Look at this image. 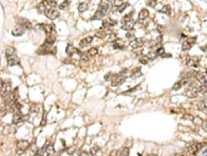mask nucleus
Segmentation results:
<instances>
[{"label": "nucleus", "mask_w": 207, "mask_h": 156, "mask_svg": "<svg viewBox=\"0 0 207 156\" xmlns=\"http://www.w3.org/2000/svg\"><path fill=\"white\" fill-rule=\"evenodd\" d=\"M110 9V2L108 0H101L98 10L93 15L92 19H101L107 14Z\"/></svg>", "instance_id": "1"}, {"label": "nucleus", "mask_w": 207, "mask_h": 156, "mask_svg": "<svg viewBox=\"0 0 207 156\" xmlns=\"http://www.w3.org/2000/svg\"><path fill=\"white\" fill-rule=\"evenodd\" d=\"M198 86L200 85H196L195 83H189L188 87L186 88L185 91H184L185 96L188 97V98H190V99L196 98L198 94H200V91H198Z\"/></svg>", "instance_id": "2"}, {"label": "nucleus", "mask_w": 207, "mask_h": 156, "mask_svg": "<svg viewBox=\"0 0 207 156\" xmlns=\"http://www.w3.org/2000/svg\"><path fill=\"white\" fill-rule=\"evenodd\" d=\"M30 147V143L27 140H18L16 142V154L21 155L27 150L28 147Z\"/></svg>", "instance_id": "3"}, {"label": "nucleus", "mask_w": 207, "mask_h": 156, "mask_svg": "<svg viewBox=\"0 0 207 156\" xmlns=\"http://www.w3.org/2000/svg\"><path fill=\"white\" fill-rule=\"evenodd\" d=\"M56 47L52 48L50 45L47 44H43L41 45L38 50L37 51V53L38 55H48V54H52V55H55L56 54Z\"/></svg>", "instance_id": "4"}, {"label": "nucleus", "mask_w": 207, "mask_h": 156, "mask_svg": "<svg viewBox=\"0 0 207 156\" xmlns=\"http://www.w3.org/2000/svg\"><path fill=\"white\" fill-rule=\"evenodd\" d=\"M125 81H126V77H124L122 73L114 74L113 79L111 80V85L114 86V87H117V86L121 85Z\"/></svg>", "instance_id": "5"}, {"label": "nucleus", "mask_w": 207, "mask_h": 156, "mask_svg": "<svg viewBox=\"0 0 207 156\" xmlns=\"http://www.w3.org/2000/svg\"><path fill=\"white\" fill-rule=\"evenodd\" d=\"M203 146H204V143H195V144H192L189 146L187 147V151H188V153H190V154L194 155L200 151Z\"/></svg>", "instance_id": "6"}, {"label": "nucleus", "mask_w": 207, "mask_h": 156, "mask_svg": "<svg viewBox=\"0 0 207 156\" xmlns=\"http://www.w3.org/2000/svg\"><path fill=\"white\" fill-rule=\"evenodd\" d=\"M196 41V37H191L186 38L184 40V42L182 43V50L183 51H187L190 50L192 48V46L195 44Z\"/></svg>", "instance_id": "7"}, {"label": "nucleus", "mask_w": 207, "mask_h": 156, "mask_svg": "<svg viewBox=\"0 0 207 156\" xmlns=\"http://www.w3.org/2000/svg\"><path fill=\"white\" fill-rule=\"evenodd\" d=\"M44 14H45L46 16L51 20L56 19L57 17L59 16V12L58 11V10L54 9V8H49V9L46 10V12H44Z\"/></svg>", "instance_id": "8"}, {"label": "nucleus", "mask_w": 207, "mask_h": 156, "mask_svg": "<svg viewBox=\"0 0 207 156\" xmlns=\"http://www.w3.org/2000/svg\"><path fill=\"white\" fill-rule=\"evenodd\" d=\"M145 43V40L143 38H133V39L131 40L129 42V46L133 49H138V48L142 47Z\"/></svg>", "instance_id": "9"}, {"label": "nucleus", "mask_w": 207, "mask_h": 156, "mask_svg": "<svg viewBox=\"0 0 207 156\" xmlns=\"http://www.w3.org/2000/svg\"><path fill=\"white\" fill-rule=\"evenodd\" d=\"M38 28L44 31L46 35H50L55 33V25L54 24H38Z\"/></svg>", "instance_id": "10"}, {"label": "nucleus", "mask_w": 207, "mask_h": 156, "mask_svg": "<svg viewBox=\"0 0 207 156\" xmlns=\"http://www.w3.org/2000/svg\"><path fill=\"white\" fill-rule=\"evenodd\" d=\"M17 25H18L19 27L23 28L24 30H29L32 28V24H31V22L29 20L26 18H22V17H19V18L17 19Z\"/></svg>", "instance_id": "11"}, {"label": "nucleus", "mask_w": 207, "mask_h": 156, "mask_svg": "<svg viewBox=\"0 0 207 156\" xmlns=\"http://www.w3.org/2000/svg\"><path fill=\"white\" fill-rule=\"evenodd\" d=\"M194 77L198 80V83H200V84H207V79L203 73L198 72V71H194Z\"/></svg>", "instance_id": "12"}, {"label": "nucleus", "mask_w": 207, "mask_h": 156, "mask_svg": "<svg viewBox=\"0 0 207 156\" xmlns=\"http://www.w3.org/2000/svg\"><path fill=\"white\" fill-rule=\"evenodd\" d=\"M186 63H187V65L191 66V67H196V66H198V63H200V58L198 57H187Z\"/></svg>", "instance_id": "13"}, {"label": "nucleus", "mask_w": 207, "mask_h": 156, "mask_svg": "<svg viewBox=\"0 0 207 156\" xmlns=\"http://www.w3.org/2000/svg\"><path fill=\"white\" fill-rule=\"evenodd\" d=\"M7 61H8V65L9 66H15V65L19 64V58L15 55L11 56V57H8Z\"/></svg>", "instance_id": "14"}, {"label": "nucleus", "mask_w": 207, "mask_h": 156, "mask_svg": "<svg viewBox=\"0 0 207 156\" xmlns=\"http://www.w3.org/2000/svg\"><path fill=\"white\" fill-rule=\"evenodd\" d=\"M25 119V117L23 116L22 113H20V112H16V113L14 114V116H13V124H19L20 122H22L23 120Z\"/></svg>", "instance_id": "15"}, {"label": "nucleus", "mask_w": 207, "mask_h": 156, "mask_svg": "<svg viewBox=\"0 0 207 156\" xmlns=\"http://www.w3.org/2000/svg\"><path fill=\"white\" fill-rule=\"evenodd\" d=\"M117 24V21L116 20H113L112 18H107L103 21V26L105 28H110L113 27Z\"/></svg>", "instance_id": "16"}, {"label": "nucleus", "mask_w": 207, "mask_h": 156, "mask_svg": "<svg viewBox=\"0 0 207 156\" xmlns=\"http://www.w3.org/2000/svg\"><path fill=\"white\" fill-rule=\"evenodd\" d=\"M92 40H93V37H86L82 38L81 41H80V47L84 48L85 46L89 45L90 43L92 42Z\"/></svg>", "instance_id": "17"}, {"label": "nucleus", "mask_w": 207, "mask_h": 156, "mask_svg": "<svg viewBox=\"0 0 207 156\" xmlns=\"http://www.w3.org/2000/svg\"><path fill=\"white\" fill-rule=\"evenodd\" d=\"M24 33H25V30L19 26L15 27V29H13V31H12V35H15V37H20V35H22Z\"/></svg>", "instance_id": "18"}, {"label": "nucleus", "mask_w": 207, "mask_h": 156, "mask_svg": "<svg viewBox=\"0 0 207 156\" xmlns=\"http://www.w3.org/2000/svg\"><path fill=\"white\" fill-rule=\"evenodd\" d=\"M55 41H56L55 35H54V34H50V35H47V37H46L44 44H47V45L52 46V45L54 44V43H55Z\"/></svg>", "instance_id": "19"}, {"label": "nucleus", "mask_w": 207, "mask_h": 156, "mask_svg": "<svg viewBox=\"0 0 207 156\" xmlns=\"http://www.w3.org/2000/svg\"><path fill=\"white\" fill-rule=\"evenodd\" d=\"M66 54L68 56H72V55H74L75 53H80L79 52V50L77 49V48H75L73 45H71V44H68L66 46Z\"/></svg>", "instance_id": "20"}, {"label": "nucleus", "mask_w": 207, "mask_h": 156, "mask_svg": "<svg viewBox=\"0 0 207 156\" xmlns=\"http://www.w3.org/2000/svg\"><path fill=\"white\" fill-rule=\"evenodd\" d=\"M149 16V11L147 9H142L140 12H139L138 15V20L140 21H143V20L147 19V17Z\"/></svg>", "instance_id": "21"}, {"label": "nucleus", "mask_w": 207, "mask_h": 156, "mask_svg": "<svg viewBox=\"0 0 207 156\" xmlns=\"http://www.w3.org/2000/svg\"><path fill=\"white\" fill-rule=\"evenodd\" d=\"M107 35V31L105 30H104V29H100V30H98L96 33H95V37H98V38H100V39H103V38H105V37Z\"/></svg>", "instance_id": "22"}, {"label": "nucleus", "mask_w": 207, "mask_h": 156, "mask_svg": "<svg viewBox=\"0 0 207 156\" xmlns=\"http://www.w3.org/2000/svg\"><path fill=\"white\" fill-rule=\"evenodd\" d=\"M134 26V21L133 20H131V21H129V22H127L125 23V24H123L122 25V29L123 30H126V31H129V30H131L133 28Z\"/></svg>", "instance_id": "23"}, {"label": "nucleus", "mask_w": 207, "mask_h": 156, "mask_svg": "<svg viewBox=\"0 0 207 156\" xmlns=\"http://www.w3.org/2000/svg\"><path fill=\"white\" fill-rule=\"evenodd\" d=\"M45 153H46V156H54L55 155V149H54L53 146L50 145V146H48V147H46Z\"/></svg>", "instance_id": "24"}, {"label": "nucleus", "mask_w": 207, "mask_h": 156, "mask_svg": "<svg viewBox=\"0 0 207 156\" xmlns=\"http://www.w3.org/2000/svg\"><path fill=\"white\" fill-rule=\"evenodd\" d=\"M88 4L87 3H81L79 5V7H78V10H79V12H86L87 10H88Z\"/></svg>", "instance_id": "25"}, {"label": "nucleus", "mask_w": 207, "mask_h": 156, "mask_svg": "<svg viewBox=\"0 0 207 156\" xmlns=\"http://www.w3.org/2000/svg\"><path fill=\"white\" fill-rule=\"evenodd\" d=\"M133 12H129V14H126L125 16H124L123 18H122V20H121V22H122V24H125V23L129 22V21H131V20H133V18H131V16H133Z\"/></svg>", "instance_id": "26"}, {"label": "nucleus", "mask_w": 207, "mask_h": 156, "mask_svg": "<svg viewBox=\"0 0 207 156\" xmlns=\"http://www.w3.org/2000/svg\"><path fill=\"white\" fill-rule=\"evenodd\" d=\"M87 56L88 57H94V56H96L98 54V48L97 47H92L90 48V49L87 51Z\"/></svg>", "instance_id": "27"}, {"label": "nucleus", "mask_w": 207, "mask_h": 156, "mask_svg": "<svg viewBox=\"0 0 207 156\" xmlns=\"http://www.w3.org/2000/svg\"><path fill=\"white\" fill-rule=\"evenodd\" d=\"M15 53V47H12V46L8 47L7 49H6V52H5L7 58L8 57H11V56H14Z\"/></svg>", "instance_id": "28"}, {"label": "nucleus", "mask_w": 207, "mask_h": 156, "mask_svg": "<svg viewBox=\"0 0 207 156\" xmlns=\"http://www.w3.org/2000/svg\"><path fill=\"white\" fill-rule=\"evenodd\" d=\"M141 75V72H140V68H135V69H133V71H131V78H133V79H135V78H138L139 76Z\"/></svg>", "instance_id": "29"}, {"label": "nucleus", "mask_w": 207, "mask_h": 156, "mask_svg": "<svg viewBox=\"0 0 207 156\" xmlns=\"http://www.w3.org/2000/svg\"><path fill=\"white\" fill-rule=\"evenodd\" d=\"M196 107H198V109L200 111H202V112H206L207 113V107L205 106V104L203 103V102H200V103H198V104H196Z\"/></svg>", "instance_id": "30"}, {"label": "nucleus", "mask_w": 207, "mask_h": 156, "mask_svg": "<svg viewBox=\"0 0 207 156\" xmlns=\"http://www.w3.org/2000/svg\"><path fill=\"white\" fill-rule=\"evenodd\" d=\"M160 12H163V14H170L171 12V6L170 5H165V6L162 7V9L159 10Z\"/></svg>", "instance_id": "31"}, {"label": "nucleus", "mask_w": 207, "mask_h": 156, "mask_svg": "<svg viewBox=\"0 0 207 156\" xmlns=\"http://www.w3.org/2000/svg\"><path fill=\"white\" fill-rule=\"evenodd\" d=\"M99 150H100V147H98V146H94V147H92L91 149H90V154H91L92 156H95Z\"/></svg>", "instance_id": "32"}, {"label": "nucleus", "mask_w": 207, "mask_h": 156, "mask_svg": "<svg viewBox=\"0 0 207 156\" xmlns=\"http://www.w3.org/2000/svg\"><path fill=\"white\" fill-rule=\"evenodd\" d=\"M129 149L128 147H125V149H123L119 152L118 156H129Z\"/></svg>", "instance_id": "33"}, {"label": "nucleus", "mask_w": 207, "mask_h": 156, "mask_svg": "<svg viewBox=\"0 0 207 156\" xmlns=\"http://www.w3.org/2000/svg\"><path fill=\"white\" fill-rule=\"evenodd\" d=\"M46 124H47V113L45 112V113H43L42 119H41V122H40V126L44 127Z\"/></svg>", "instance_id": "34"}, {"label": "nucleus", "mask_w": 207, "mask_h": 156, "mask_svg": "<svg viewBox=\"0 0 207 156\" xmlns=\"http://www.w3.org/2000/svg\"><path fill=\"white\" fill-rule=\"evenodd\" d=\"M139 61H140V63H142V64H147L149 62V58L147 56H143V57L139 58Z\"/></svg>", "instance_id": "35"}, {"label": "nucleus", "mask_w": 207, "mask_h": 156, "mask_svg": "<svg viewBox=\"0 0 207 156\" xmlns=\"http://www.w3.org/2000/svg\"><path fill=\"white\" fill-rule=\"evenodd\" d=\"M69 6V2L68 1H63V3H61V5H59V9L61 10H65V9H67V7Z\"/></svg>", "instance_id": "36"}, {"label": "nucleus", "mask_w": 207, "mask_h": 156, "mask_svg": "<svg viewBox=\"0 0 207 156\" xmlns=\"http://www.w3.org/2000/svg\"><path fill=\"white\" fill-rule=\"evenodd\" d=\"M193 122L195 123L196 125H200V126H201V125H202L203 120L200 119V117H195V118H194V120H193Z\"/></svg>", "instance_id": "37"}, {"label": "nucleus", "mask_w": 207, "mask_h": 156, "mask_svg": "<svg viewBox=\"0 0 207 156\" xmlns=\"http://www.w3.org/2000/svg\"><path fill=\"white\" fill-rule=\"evenodd\" d=\"M128 5H129L128 3H123L120 7H118V12H123L126 10V8L128 7Z\"/></svg>", "instance_id": "38"}, {"label": "nucleus", "mask_w": 207, "mask_h": 156, "mask_svg": "<svg viewBox=\"0 0 207 156\" xmlns=\"http://www.w3.org/2000/svg\"><path fill=\"white\" fill-rule=\"evenodd\" d=\"M156 56H157L156 52H150L147 57H148L149 60H154V58H156Z\"/></svg>", "instance_id": "39"}, {"label": "nucleus", "mask_w": 207, "mask_h": 156, "mask_svg": "<svg viewBox=\"0 0 207 156\" xmlns=\"http://www.w3.org/2000/svg\"><path fill=\"white\" fill-rule=\"evenodd\" d=\"M123 4V0H114L113 1V6L114 7H120Z\"/></svg>", "instance_id": "40"}, {"label": "nucleus", "mask_w": 207, "mask_h": 156, "mask_svg": "<svg viewBox=\"0 0 207 156\" xmlns=\"http://www.w3.org/2000/svg\"><path fill=\"white\" fill-rule=\"evenodd\" d=\"M164 53H165V51H164V48H163V47H159L158 49L156 50L157 56H161V57H162V55H164Z\"/></svg>", "instance_id": "41"}, {"label": "nucleus", "mask_w": 207, "mask_h": 156, "mask_svg": "<svg viewBox=\"0 0 207 156\" xmlns=\"http://www.w3.org/2000/svg\"><path fill=\"white\" fill-rule=\"evenodd\" d=\"M194 118H195V117L192 116V115H190V114H185V115H183V119L189 120V121H192V122H193Z\"/></svg>", "instance_id": "42"}, {"label": "nucleus", "mask_w": 207, "mask_h": 156, "mask_svg": "<svg viewBox=\"0 0 207 156\" xmlns=\"http://www.w3.org/2000/svg\"><path fill=\"white\" fill-rule=\"evenodd\" d=\"M147 5L150 7H155V5H156V0H149L148 2H147Z\"/></svg>", "instance_id": "43"}, {"label": "nucleus", "mask_w": 207, "mask_h": 156, "mask_svg": "<svg viewBox=\"0 0 207 156\" xmlns=\"http://www.w3.org/2000/svg\"><path fill=\"white\" fill-rule=\"evenodd\" d=\"M113 76H114V74H113V73H108L107 75H105V81H110V80H112V79H113Z\"/></svg>", "instance_id": "44"}, {"label": "nucleus", "mask_w": 207, "mask_h": 156, "mask_svg": "<svg viewBox=\"0 0 207 156\" xmlns=\"http://www.w3.org/2000/svg\"><path fill=\"white\" fill-rule=\"evenodd\" d=\"M89 60V57L87 56V54H82L81 56V60L82 61H88Z\"/></svg>", "instance_id": "45"}, {"label": "nucleus", "mask_w": 207, "mask_h": 156, "mask_svg": "<svg viewBox=\"0 0 207 156\" xmlns=\"http://www.w3.org/2000/svg\"><path fill=\"white\" fill-rule=\"evenodd\" d=\"M47 2H48V5L50 7H56L57 6V3H56L55 0H47Z\"/></svg>", "instance_id": "46"}, {"label": "nucleus", "mask_w": 207, "mask_h": 156, "mask_svg": "<svg viewBox=\"0 0 207 156\" xmlns=\"http://www.w3.org/2000/svg\"><path fill=\"white\" fill-rule=\"evenodd\" d=\"M181 86H182V84L180 83V81H178V83H177L175 84L174 87H173V88H174V90H178V89H179Z\"/></svg>", "instance_id": "47"}, {"label": "nucleus", "mask_w": 207, "mask_h": 156, "mask_svg": "<svg viewBox=\"0 0 207 156\" xmlns=\"http://www.w3.org/2000/svg\"><path fill=\"white\" fill-rule=\"evenodd\" d=\"M127 37L128 38H131V37H134V34L131 32H129L128 34H127Z\"/></svg>", "instance_id": "48"}, {"label": "nucleus", "mask_w": 207, "mask_h": 156, "mask_svg": "<svg viewBox=\"0 0 207 156\" xmlns=\"http://www.w3.org/2000/svg\"><path fill=\"white\" fill-rule=\"evenodd\" d=\"M80 156H89V154H88V152H86V151H82L80 153Z\"/></svg>", "instance_id": "49"}, {"label": "nucleus", "mask_w": 207, "mask_h": 156, "mask_svg": "<svg viewBox=\"0 0 207 156\" xmlns=\"http://www.w3.org/2000/svg\"><path fill=\"white\" fill-rule=\"evenodd\" d=\"M4 83H5V81H3L2 79H0V89L4 86Z\"/></svg>", "instance_id": "50"}, {"label": "nucleus", "mask_w": 207, "mask_h": 156, "mask_svg": "<svg viewBox=\"0 0 207 156\" xmlns=\"http://www.w3.org/2000/svg\"><path fill=\"white\" fill-rule=\"evenodd\" d=\"M201 49H202V51H204V52H207V45L204 46V47H202Z\"/></svg>", "instance_id": "51"}, {"label": "nucleus", "mask_w": 207, "mask_h": 156, "mask_svg": "<svg viewBox=\"0 0 207 156\" xmlns=\"http://www.w3.org/2000/svg\"><path fill=\"white\" fill-rule=\"evenodd\" d=\"M205 73H206V75H207V69H206V71H205Z\"/></svg>", "instance_id": "52"}]
</instances>
